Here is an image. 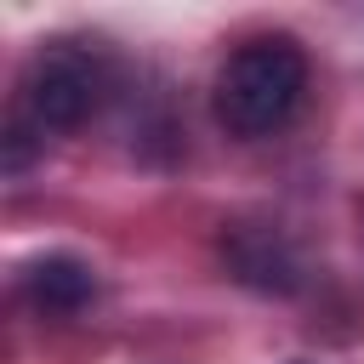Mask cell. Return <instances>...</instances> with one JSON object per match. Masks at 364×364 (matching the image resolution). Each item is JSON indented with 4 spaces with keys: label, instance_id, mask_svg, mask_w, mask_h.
I'll list each match as a JSON object with an SVG mask.
<instances>
[{
    "label": "cell",
    "instance_id": "obj_3",
    "mask_svg": "<svg viewBox=\"0 0 364 364\" xmlns=\"http://www.w3.org/2000/svg\"><path fill=\"white\" fill-rule=\"evenodd\" d=\"M222 256H228L233 279H245V284H256V290L290 296V290L301 284V262H296V250L284 245V233H273V228H250V222L228 228V233H222Z\"/></svg>",
    "mask_w": 364,
    "mask_h": 364
},
{
    "label": "cell",
    "instance_id": "obj_1",
    "mask_svg": "<svg viewBox=\"0 0 364 364\" xmlns=\"http://www.w3.org/2000/svg\"><path fill=\"white\" fill-rule=\"evenodd\" d=\"M301 91H307L301 46L290 34H262V40H245L222 63V74L210 85V108H216V125L228 136L256 142V136H273L296 114Z\"/></svg>",
    "mask_w": 364,
    "mask_h": 364
},
{
    "label": "cell",
    "instance_id": "obj_2",
    "mask_svg": "<svg viewBox=\"0 0 364 364\" xmlns=\"http://www.w3.org/2000/svg\"><path fill=\"white\" fill-rule=\"evenodd\" d=\"M108 91V57L91 40H46L23 68V119L34 131H74Z\"/></svg>",
    "mask_w": 364,
    "mask_h": 364
},
{
    "label": "cell",
    "instance_id": "obj_4",
    "mask_svg": "<svg viewBox=\"0 0 364 364\" xmlns=\"http://www.w3.org/2000/svg\"><path fill=\"white\" fill-rule=\"evenodd\" d=\"M23 296L40 313H80L97 296V273L80 256H40L23 267Z\"/></svg>",
    "mask_w": 364,
    "mask_h": 364
}]
</instances>
